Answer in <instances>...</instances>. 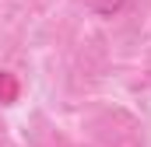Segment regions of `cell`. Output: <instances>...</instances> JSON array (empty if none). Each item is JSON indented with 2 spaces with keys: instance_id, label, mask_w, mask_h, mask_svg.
Masks as SVG:
<instances>
[{
  "instance_id": "1",
  "label": "cell",
  "mask_w": 151,
  "mask_h": 147,
  "mask_svg": "<svg viewBox=\"0 0 151 147\" xmlns=\"http://www.w3.org/2000/svg\"><path fill=\"white\" fill-rule=\"evenodd\" d=\"M88 7H91L95 14H116V11L123 7V0H88Z\"/></svg>"
}]
</instances>
